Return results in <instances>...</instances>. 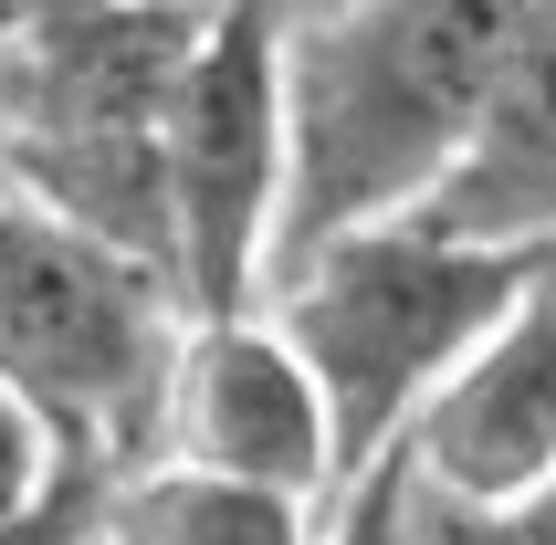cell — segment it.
<instances>
[{"label":"cell","instance_id":"1","mask_svg":"<svg viewBox=\"0 0 556 545\" xmlns=\"http://www.w3.org/2000/svg\"><path fill=\"white\" fill-rule=\"evenodd\" d=\"M526 0H337L283 22V211L274 263L357 220L420 211L494 94ZM263 263V272H274Z\"/></svg>","mask_w":556,"mask_h":545},{"label":"cell","instance_id":"2","mask_svg":"<svg viewBox=\"0 0 556 545\" xmlns=\"http://www.w3.org/2000/svg\"><path fill=\"white\" fill-rule=\"evenodd\" d=\"M526 272H535V252L441 231L431 211L357 220V231H337V242H315V252L263 272V315L294 335V357L326 389L346 483L400 452L409 409L463 367V346L515 304Z\"/></svg>","mask_w":556,"mask_h":545},{"label":"cell","instance_id":"3","mask_svg":"<svg viewBox=\"0 0 556 545\" xmlns=\"http://www.w3.org/2000/svg\"><path fill=\"white\" fill-rule=\"evenodd\" d=\"M200 11L211 0H22L0 42V179L157 263V116Z\"/></svg>","mask_w":556,"mask_h":545},{"label":"cell","instance_id":"4","mask_svg":"<svg viewBox=\"0 0 556 545\" xmlns=\"http://www.w3.org/2000/svg\"><path fill=\"white\" fill-rule=\"evenodd\" d=\"M179 326L189 315L148 252L105 242L0 179V389L74 461L126 472L157 452Z\"/></svg>","mask_w":556,"mask_h":545},{"label":"cell","instance_id":"5","mask_svg":"<svg viewBox=\"0 0 556 545\" xmlns=\"http://www.w3.org/2000/svg\"><path fill=\"white\" fill-rule=\"evenodd\" d=\"M283 211V22L211 0L157 116V263L179 315L263 304Z\"/></svg>","mask_w":556,"mask_h":545},{"label":"cell","instance_id":"6","mask_svg":"<svg viewBox=\"0 0 556 545\" xmlns=\"http://www.w3.org/2000/svg\"><path fill=\"white\" fill-rule=\"evenodd\" d=\"M157 452L200 461V472H242V483H283L305 504H337L346 461L315 367L294 357V335L263 304L231 315H189L179 357H168V398H157Z\"/></svg>","mask_w":556,"mask_h":545},{"label":"cell","instance_id":"7","mask_svg":"<svg viewBox=\"0 0 556 545\" xmlns=\"http://www.w3.org/2000/svg\"><path fill=\"white\" fill-rule=\"evenodd\" d=\"M389 461L452 504H526L556 483V252H535L515 304L409 409Z\"/></svg>","mask_w":556,"mask_h":545},{"label":"cell","instance_id":"8","mask_svg":"<svg viewBox=\"0 0 556 545\" xmlns=\"http://www.w3.org/2000/svg\"><path fill=\"white\" fill-rule=\"evenodd\" d=\"M420 211L441 231H472V242L556 252V0H526L515 11L494 94L472 116V148L452 157V179Z\"/></svg>","mask_w":556,"mask_h":545},{"label":"cell","instance_id":"9","mask_svg":"<svg viewBox=\"0 0 556 545\" xmlns=\"http://www.w3.org/2000/svg\"><path fill=\"white\" fill-rule=\"evenodd\" d=\"M337 504H305L283 483H242V472H200V461H126L105 504H94V545H326Z\"/></svg>","mask_w":556,"mask_h":545},{"label":"cell","instance_id":"10","mask_svg":"<svg viewBox=\"0 0 556 545\" xmlns=\"http://www.w3.org/2000/svg\"><path fill=\"white\" fill-rule=\"evenodd\" d=\"M400 545H556V483L526 504H452L400 472Z\"/></svg>","mask_w":556,"mask_h":545},{"label":"cell","instance_id":"11","mask_svg":"<svg viewBox=\"0 0 556 545\" xmlns=\"http://www.w3.org/2000/svg\"><path fill=\"white\" fill-rule=\"evenodd\" d=\"M63 472H74V452H63V441H53L42 420H31V409H22L11 389H0V524L42 515V504L63 493ZM94 472H105V461H94Z\"/></svg>","mask_w":556,"mask_h":545},{"label":"cell","instance_id":"12","mask_svg":"<svg viewBox=\"0 0 556 545\" xmlns=\"http://www.w3.org/2000/svg\"><path fill=\"white\" fill-rule=\"evenodd\" d=\"M105 483H116V472H94V461H74V472H63V493L42 504V515L0 524V545H94V504H105Z\"/></svg>","mask_w":556,"mask_h":545},{"label":"cell","instance_id":"13","mask_svg":"<svg viewBox=\"0 0 556 545\" xmlns=\"http://www.w3.org/2000/svg\"><path fill=\"white\" fill-rule=\"evenodd\" d=\"M326 545H400V461H368V472L337 493Z\"/></svg>","mask_w":556,"mask_h":545},{"label":"cell","instance_id":"14","mask_svg":"<svg viewBox=\"0 0 556 545\" xmlns=\"http://www.w3.org/2000/svg\"><path fill=\"white\" fill-rule=\"evenodd\" d=\"M252 11H274V22H315V11H337V0H252Z\"/></svg>","mask_w":556,"mask_h":545},{"label":"cell","instance_id":"15","mask_svg":"<svg viewBox=\"0 0 556 545\" xmlns=\"http://www.w3.org/2000/svg\"><path fill=\"white\" fill-rule=\"evenodd\" d=\"M11 22H22V0H0V42H11Z\"/></svg>","mask_w":556,"mask_h":545}]
</instances>
